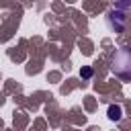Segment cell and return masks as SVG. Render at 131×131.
<instances>
[{
	"mask_svg": "<svg viewBox=\"0 0 131 131\" xmlns=\"http://www.w3.org/2000/svg\"><path fill=\"white\" fill-rule=\"evenodd\" d=\"M82 76H84V78H90V76H92V70H90V68H82Z\"/></svg>",
	"mask_w": 131,
	"mask_h": 131,
	"instance_id": "obj_4",
	"label": "cell"
},
{
	"mask_svg": "<svg viewBox=\"0 0 131 131\" xmlns=\"http://www.w3.org/2000/svg\"><path fill=\"white\" fill-rule=\"evenodd\" d=\"M113 4H115L117 8H121V10H127V8L131 6V0H113Z\"/></svg>",
	"mask_w": 131,
	"mask_h": 131,
	"instance_id": "obj_3",
	"label": "cell"
},
{
	"mask_svg": "<svg viewBox=\"0 0 131 131\" xmlns=\"http://www.w3.org/2000/svg\"><path fill=\"white\" fill-rule=\"evenodd\" d=\"M111 70L121 80H131V47H121L113 53Z\"/></svg>",
	"mask_w": 131,
	"mask_h": 131,
	"instance_id": "obj_1",
	"label": "cell"
},
{
	"mask_svg": "<svg viewBox=\"0 0 131 131\" xmlns=\"http://www.w3.org/2000/svg\"><path fill=\"white\" fill-rule=\"evenodd\" d=\"M108 119L111 121H121L123 119V108L119 104H111L108 106Z\"/></svg>",
	"mask_w": 131,
	"mask_h": 131,
	"instance_id": "obj_2",
	"label": "cell"
}]
</instances>
